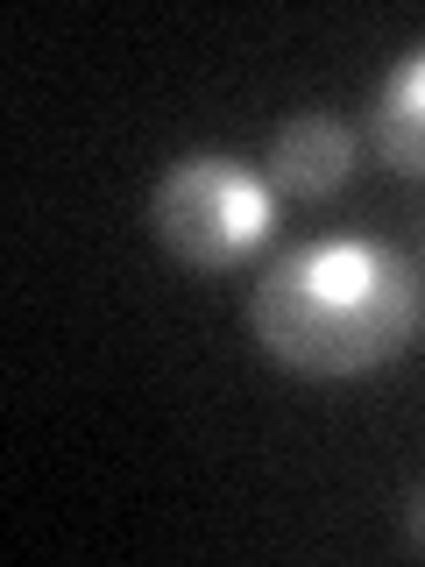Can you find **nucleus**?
Listing matches in <instances>:
<instances>
[{"mask_svg":"<svg viewBox=\"0 0 425 567\" xmlns=\"http://www.w3.org/2000/svg\"><path fill=\"white\" fill-rule=\"evenodd\" d=\"M362 135H369V150H376L383 171L425 177V43H412V50H404V58L376 79Z\"/></svg>","mask_w":425,"mask_h":567,"instance_id":"obj_4","label":"nucleus"},{"mask_svg":"<svg viewBox=\"0 0 425 567\" xmlns=\"http://www.w3.org/2000/svg\"><path fill=\"white\" fill-rule=\"evenodd\" d=\"M354 156H362V135H354L341 114L312 106V114H291L270 135L262 177H270L277 199H333V192H348Z\"/></svg>","mask_w":425,"mask_h":567,"instance_id":"obj_3","label":"nucleus"},{"mask_svg":"<svg viewBox=\"0 0 425 567\" xmlns=\"http://www.w3.org/2000/svg\"><path fill=\"white\" fill-rule=\"evenodd\" d=\"M404 539H412L418 554H425V483L412 489V511H404Z\"/></svg>","mask_w":425,"mask_h":567,"instance_id":"obj_5","label":"nucleus"},{"mask_svg":"<svg viewBox=\"0 0 425 567\" xmlns=\"http://www.w3.org/2000/svg\"><path fill=\"white\" fill-rule=\"evenodd\" d=\"M142 213H149L156 248L170 262H185V270H241L277 235L270 177L220 150H191L177 164H164Z\"/></svg>","mask_w":425,"mask_h":567,"instance_id":"obj_2","label":"nucleus"},{"mask_svg":"<svg viewBox=\"0 0 425 567\" xmlns=\"http://www.w3.org/2000/svg\"><path fill=\"white\" fill-rule=\"evenodd\" d=\"M248 333L277 369L348 383L390 369L425 333V270L369 235L283 248L248 291Z\"/></svg>","mask_w":425,"mask_h":567,"instance_id":"obj_1","label":"nucleus"}]
</instances>
